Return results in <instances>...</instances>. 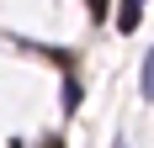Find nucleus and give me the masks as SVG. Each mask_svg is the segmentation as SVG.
<instances>
[{
	"label": "nucleus",
	"mask_w": 154,
	"mask_h": 148,
	"mask_svg": "<svg viewBox=\"0 0 154 148\" xmlns=\"http://www.w3.org/2000/svg\"><path fill=\"white\" fill-rule=\"evenodd\" d=\"M64 111H80V85H75V79L64 85Z\"/></svg>",
	"instance_id": "obj_2"
},
{
	"label": "nucleus",
	"mask_w": 154,
	"mask_h": 148,
	"mask_svg": "<svg viewBox=\"0 0 154 148\" xmlns=\"http://www.w3.org/2000/svg\"><path fill=\"white\" fill-rule=\"evenodd\" d=\"M85 5H91V16H101V11H106V0H85Z\"/></svg>",
	"instance_id": "obj_3"
},
{
	"label": "nucleus",
	"mask_w": 154,
	"mask_h": 148,
	"mask_svg": "<svg viewBox=\"0 0 154 148\" xmlns=\"http://www.w3.org/2000/svg\"><path fill=\"white\" fill-rule=\"evenodd\" d=\"M143 5H149V0H122V16H117V27H122V32H133V27L143 21Z\"/></svg>",
	"instance_id": "obj_1"
}]
</instances>
